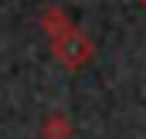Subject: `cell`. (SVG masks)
<instances>
[{
  "label": "cell",
  "instance_id": "obj_1",
  "mask_svg": "<svg viewBox=\"0 0 146 139\" xmlns=\"http://www.w3.org/2000/svg\"><path fill=\"white\" fill-rule=\"evenodd\" d=\"M41 24H44V31L51 34V54L58 58L61 68L82 71L92 58H95V44H92V41H88V37H85L72 21H68L65 10L48 7L44 17H41Z\"/></svg>",
  "mask_w": 146,
  "mask_h": 139
},
{
  "label": "cell",
  "instance_id": "obj_2",
  "mask_svg": "<svg viewBox=\"0 0 146 139\" xmlns=\"http://www.w3.org/2000/svg\"><path fill=\"white\" fill-rule=\"evenodd\" d=\"M41 139H72V122H68V115H61V112L48 115L44 126H41Z\"/></svg>",
  "mask_w": 146,
  "mask_h": 139
},
{
  "label": "cell",
  "instance_id": "obj_3",
  "mask_svg": "<svg viewBox=\"0 0 146 139\" xmlns=\"http://www.w3.org/2000/svg\"><path fill=\"white\" fill-rule=\"evenodd\" d=\"M139 3H143V7H146V0H139Z\"/></svg>",
  "mask_w": 146,
  "mask_h": 139
}]
</instances>
